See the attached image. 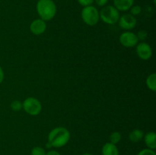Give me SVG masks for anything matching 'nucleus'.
Returning <instances> with one entry per match:
<instances>
[{"mask_svg": "<svg viewBox=\"0 0 156 155\" xmlns=\"http://www.w3.org/2000/svg\"><path fill=\"white\" fill-rule=\"evenodd\" d=\"M70 133L64 127H57L52 129L48 135V143L51 147H62L69 142Z\"/></svg>", "mask_w": 156, "mask_h": 155, "instance_id": "nucleus-1", "label": "nucleus"}, {"mask_svg": "<svg viewBox=\"0 0 156 155\" xmlns=\"http://www.w3.org/2000/svg\"><path fill=\"white\" fill-rule=\"evenodd\" d=\"M36 8L38 15L44 21L52 20L56 14V5L53 0H38Z\"/></svg>", "mask_w": 156, "mask_h": 155, "instance_id": "nucleus-2", "label": "nucleus"}, {"mask_svg": "<svg viewBox=\"0 0 156 155\" xmlns=\"http://www.w3.org/2000/svg\"><path fill=\"white\" fill-rule=\"evenodd\" d=\"M99 17L105 23L114 24L119 21L120 12L113 5H105L99 12Z\"/></svg>", "mask_w": 156, "mask_h": 155, "instance_id": "nucleus-3", "label": "nucleus"}, {"mask_svg": "<svg viewBox=\"0 0 156 155\" xmlns=\"http://www.w3.org/2000/svg\"><path fill=\"white\" fill-rule=\"evenodd\" d=\"M81 17L84 22L89 26H94L97 24L100 19L98 10L93 5L84 7L81 12Z\"/></svg>", "mask_w": 156, "mask_h": 155, "instance_id": "nucleus-4", "label": "nucleus"}, {"mask_svg": "<svg viewBox=\"0 0 156 155\" xmlns=\"http://www.w3.org/2000/svg\"><path fill=\"white\" fill-rule=\"evenodd\" d=\"M22 108L27 114L30 115H37L42 109L41 103L34 97L25 99L22 103Z\"/></svg>", "mask_w": 156, "mask_h": 155, "instance_id": "nucleus-5", "label": "nucleus"}, {"mask_svg": "<svg viewBox=\"0 0 156 155\" xmlns=\"http://www.w3.org/2000/svg\"><path fill=\"white\" fill-rule=\"evenodd\" d=\"M138 38L136 34L130 31H126L120 36V43L125 47L131 48L138 44Z\"/></svg>", "mask_w": 156, "mask_h": 155, "instance_id": "nucleus-6", "label": "nucleus"}, {"mask_svg": "<svg viewBox=\"0 0 156 155\" xmlns=\"http://www.w3.org/2000/svg\"><path fill=\"white\" fill-rule=\"evenodd\" d=\"M119 25L125 30H129L133 29L136 25V18L131 14H126L122 15L119 18Z\"/></svg>", "mask_w": 156, "mask_h": 155, "instance_id": "nucleus-7", "label": "nucleus"}, {"mask_svg": "<svg viewBox=\"0 0 156 155\" xmlns=\"http://www.w3.org/2000/svg\"><path fill=\"white\" fill-rule=\"evenodd\" d=\"M136 54L143 60H148L152 56V50L147 43L141 42L136 45Z\"/></svg>", "mask_w": 156, "mask_h": 155, "instance_id": "nucleus-8", "label": "nucleus"}, {"mask_svg": "<svg viewBox=\"0 0 156 155\" xmlns=\"http://www.w3.org/2000/svg\"><path fill=\"white\" fill-rule=\"evenodd\" d=\"M47 29V24L42 19H36L31 22L30 25V30L34 35H41L45 32Z\"/></svg>", "mask_w": 156, "mask_h": 155, "instance_id": "nucleus-9", "label": "nucleus"}, {"mask_svg": "<svg viewBox=\"0 0 156 155\" xmlns=\"http://www.w3.org/2000/svg\"><path fill=\"white\" fill-rule=\"evenodd\" d=\"M133 3L134 0H114V7L121 12L129 10L133 5Z\"/></svg>", "mask_w": 156, "mask_h": 155, "instance_id": "nucleus-10", "label": "nucleus"}, {"mask_svg": "<svg viewBox=\"0 0 156 155\" xmlns=\"http://www.w3.org/2000/svg\"><path fill=\"white\" fill-rule=\"evenodd\" d=\"M144 141L148 148L154 150L156 148V134L154 132H149L144 135Z\"/></svg>", "mask_w": 156, "mask_h": 155, "instance_id": "nucleus-11", "label": "nucleus"}, {"mask_svg": "<svg viewBox=\"0 0 156 155\" xmlns=\"http://www.w3.org/2000/svg\"><path fill=\"white\" fill-rule=\"evenodd\" d=\"M101 151L103 155H119V150L116 144L111 142L104 144Z\"/></svg>", "mask_w": 156, "mask_h": 155, "instance_id": "nucleus-12", "label": "nucleus"}, {"mask_svg": "<svg viewBox=\"0 0 156 155\" xmlns=\"http://www.w3.org/2000/svg\"><path fill=\"white\" fill-rule=\"evenodd\" d=\"M144 137V132L141 129H134L129 133V139L132 142H139Z\"/></svg>", "mask_w": 156, "mask_h": 155, "instance_id": "nucleus-13", "label": "nucleus"}, {"mask_svg": "<svg viewBox=\"0 0 156 155\" xmlns=\"http://www.w3.org/2000/svg\"><path fill=\"white\" fill-rule=\"evenodd\" d=\"M146 85L148 88L150 89L151 91H156V74L155 73H152L150 75L148 76L146 78Z\"/></svg>", "mask_w": 156, "mask_h": 155, "instance_id": "nucleus-14", "label": "nucleus"}, {"mask_svg": "<svg viewBox=\"0 0 156 155\" xmlns=\"http://www.w3.org/2000/svg\"><path fill=\"white\" fill-rule=\"evenodd\" d=\"M121 140V134L118 132H114L111 133V135H110V141L112 144H116L117 143H119Z\"/></svg>", "mask_w": 156, "mask_h": 155, "instance_id": "nucleus-15", "label": "nucleus"}, {"mask_svg": "<svg viewBox=\"0 0 156 155\" xmlns=\"http://www.w3.org/2000/svg\"><path fill=\"white\" fill-rule=\"evenodd\" d=\"M10 107L13 111L18 112V111H20L22 109V103L19 100H14L11 103Z\"/></svg>", "mask_w": 156, "mask_h": 155, "instance_id": "nucleus-16", "label": "nucleus"}, {"mask_svg": "<svg viewBox=\"0 0 156 155\" xmlns=\"http://www.w3.org/2000/svg\"><path fill=\"white\" fill-rule=\"evenodd\" d=\"M46 150L41 147H34L31 150V155H46Z\"/></svg>", "mask_w": 156, "mask_h": 155, "instance_id": "nucleus-17", "label": "nucleus"}, {"mask_svg": "<svg viewBox=\"0 0 156 155\" xmlns=\"http://www.w3.org/2000/svg\"><path fill=\"white\" fill-rule=\"evenodd\" d=\"M130 14L132 15H138L141 13L142 12V8L140 5H133L130 8Z\"/></svg>", "mask_w": 156, "mask_h": 155, "instance_id": "nucleus-18", "label": "nucleus"}, {"mask_svg": "<svg viewBox=\"0 0 156 155\" xmlns=\"http://www.w3.org/2000/svg\"><path fill=\"white\" fill-rule=\"evenodd\" d=\"M137 155H156V153L153 150L147 148L142 150L141 151L139 152V153Z\"/></svg>", "mask_w": 156, "mask_h": 155, "instance_id": "nucleus-19", "label": "nucleus"}, {"mask_svg": "<svg viewBox=\"0 0 156 155\" xmlns=\"http://www.w3.org/2000/svg\"><path fill=\"white\" fill-rule=\"evenodd\" d=\"M137 38H138V40L143 41L146 39L147 37V33L145 30H140L138 32V33L136 34Z\"/></svg>", "mask_w": 156, "mask_h": 155, "instance_id": "nucleus-20", "label": "nucleus"}, {"mask_svg": "<svg viewBox=\"0 0 156 155\" xmlns=\"http://www.w3.org/2000/svg\"><path fill=\"white\" fill-rule=\"evenodd\" d=\"M77 1L81 5L83 6V7H86V6L91 5L94 0H77Z\"/></svg>", "mask_w": 156, "mask_h": 155, "instance_id": "nucleus-21", "label": "nucleus"}, {"mask_svg": "<svg viewBox=\"0 0 156 155\" xmlns=\"http://www.w3.org/2000/svg\"><path fill=\"white\" fill-rule=\"evenodd\" d=\"M94 1H95L96 4L98 6H100V7H104V6L106 5L108 0H94Z\"/></svg>", "mask_w": 156, "mask_h": 155, "instance_id": "nucleus-22", "label": "nucleus"}, {"mask_svg": "<svg viewBox=\"0 0 156 155\" xmlns=\"http://www.w3.org/2000/svg\"><path fill=\"white\" fill-rule=\"evenodd\" d=\"M46 155H61V154L59 153V152L56 151V150H50V151H48L47 153H46Z\"/></svg>", "mask_w": 156, "mask_h": 155, "instance_id": "nucleus-23", "label": "nucleus"}, {"mask_svg": "<svg viewBox=\"0 0 156 155\" xmlns=\"http://www.w3.org/2000/svg\"><path fill=\"white\" fill-rule=\"evenodd\" d=\"M3 80H4V71L2 67L0 66V84L3 81Z\"/></svg>", "mask_w": 156, "mask_h": 155, "instance_id": "nucleus-24", "label": "nucleus"}, {"mask_svg": "<svg viewBox=\"0 0 156 155\" xmlns=\"http://www.w3.org/2000/svg\"><path fill=\"white\" fill-rule=\"evenodd\" d=\"M82 155H92V154H91V153H83Z\"/></svg>", "mask_w": 156, "mask_h": 155, "instance_id": "nucleus-25", "label": "nucleus"}]
</instances>
